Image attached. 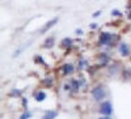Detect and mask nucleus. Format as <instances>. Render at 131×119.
<instances>
[{"label":"nucleus","instance_id":"2eb2a0df","mask_svg":"<svg viewBox=\"0 0 131 119\" xmlns=\"http://www.w3.org/2000/svg\"><path fill=\"white\" fill-rule=\"evenodd\" d=\"M100 119H112V118H110V115H104V116H101Z\"/></svg>","mask_w":131,"mask_h":119},{"label":"nucleus","instance_id":"20e7f679","mask_svg":"<svg viewBox=\"0 0 131 119\" xmlns=\"http://www.w3.org/2000/svg\"><path fill=\"white\" fill-rule=\"evenodd\" d=\"M118 50H119V54H121L122 56H125V58H127V56L130 55V52H131L128 45H127V43H123V42H122V43H119Z\"/></svg>","mask_w":131,"mask_h":119},{"label":"nucleus","instance_id":"4468645a","mask_svg":"<svg viewBox=\"0 0 131 119\" xmlns=\"http://www.w3.org/2000/svg\"><path fill=\"white\" fill-rule=\"evenodd\" d=\"M75 33H76V34H83V30H81V29H76Z\"/></svg>","mask_w":131,"mask_h":119},{"label":"nucleus","instance_id":"0eeeda50","mask_svg":"<svg viewBox=\"0 0 131 119\" xmlns=\"http://www.w3.org/2000/svg\"><path fill=\"white\" fill-rule=\"evenodd\" d=\"M73 66H72V64H63V66H62V72H63V75H71L72 72H73Z\"/></svg>","mask_w":131,"mask_h":119},{"label":"nucleus","instance_id":"dca6fc26","mask_svg":"<svg viewBox=\"0 0 131 119\" xmlns=\"http://www.w3.org/2000/svg\"><path fill=\"white\" fill-rule=\"evenodd\" d=\"M70 88H71V85H70V84H68V85H67V84L64 85V89H66V90H70Z\"/></svg>","mask_w":131,"mask_h":119},{"label":"nucleus","instance_id":"9b49d317","mask_svg":"<svg viewBox=\"0 0 131 119\" xmlns=\"http://www.w3.org/2000/svg\"><path fill=\"white\" fill-rule=\"evenodd\" d=\"M112 15L114 17H122V12H121V10H118V9H113L112 10Z\"/></svg>","mask_w":131,"mask_h":119},{"label":"nucleus","instance_id":"1a4fd4ad","mask_svg":"<svg viewBox=\"0 0 131 119\" xmlns=\"http://www.w3.org/2000/svg\"><path fill=\"white\" fill-rule=\"evenodd\" d=\"M60 46L64 47V49H68L72 46V39L71 38H63L62 42H60Z\"/></svg>","mask_w":131,"mask_h":119},{"label":"nucleus","instance_id":"6e6552de","mask_svg":"<svg viewBox=\"0 0 131 119\" xmlns=\"http://www.w3.org/2000/svg\"><path fill=\"white\" fill-rule=\"evenodd\" d=\"M57 116H58V113H57V111H51V110H49V111L45 113V115L42 116V119H55Z\"/></svg>","mask_w":131,"mask_h":119},{"label":"nucleus","instance_id":"9d476101","mask_svg":"<svg viewBox=\"0 0 131 119\" xmlns=\"http://www.w3.org/2000/svg\"><path fill=\"white\" fill-rule=\"evenodd\" d=\"M45 98H46V93H45V92H37L36 96H34V100H36L37 102L45 101Z\"/></svg>","mask_w":131,"mask_h":119},{"label":"nucleus","instance_id":"f257e3e1","mask_svg":"<svg viewBox=\"0 0 131 119\" xmlns=\"http://www.w3.org/2000/svg\"><path fill=\"white\" fill-rule=\"evenodd\" d=\"M105 96H106V90L102 85H97L92 89V97L96 101H101L102 98H105Z\"/></svg>","mask_w":131,"mask_h":119},{"label":"nucleus","instance_id":"f3484780","mask_svg":"<svg viewBox=\"0 0 131 119\" xmlns=\"http://www.w3.org/2000/svg\"><path fill=\"white\" fill-rule=\"evenodd\" d=\"M91 28H92V29H97V24H94V22L91 24Z\"/></svg>","mask_w":131,"mask_h":119},{"label":"nucleus","instance_id":"a211bd4d","mask_svg":"<svg viewBox=\"0 0 131 119\" xmlns=\"http://www.w3.org/2000/svg\"><path fill=\"white\" fill-rule=\"evenodd\" d=\"M127 17H128V20H131V10H130V13H128V16H127Z\"/></svg>","mask_w":131,"mask_h":119},{"label":"nucleus","instance_id":"7ed1b4c3","mask_svg":"<svg viewBox=\"0 0 131 119\" xmlns=\"http://www.w3.org/2000/svg\"><path fill=\"white\" fill-rule=\"evenodd\" d=\"M113 39H114V35L109 34V33H101V35H100V43L101 45H105V46L110 45L113 42Z\"/></svg>","mask_w":131,"mask_h":119},{"label":"nucleus","instance_id":"423d86ee","mask_svg":"<svg viewBox=\"0 0 131 119\" xmlns=\"http://www.w3.org/2000/svg\"><path fill=\"white\" fill-rule=\"evenodd\" d=\"M54 46H55V38L54 37H47L45 42H43V47L45 49H52Z\"/></svg>","mask_w":131,"mask_h":119},{"label":"nucleus","instance_id":"f8f14e48","mask_svg":"<svg viewBox=\"0 0 131 119\" xmlns=\"http://www.w3.org/2000/svg\"><path fill=\"white\" fill-rule=\"evenodd\" d=\"M28 118H30V113H24L20 119H28Z\"/></svg>","mask_w":131,"mask_h":119},{"label":"nucleus","instance_id":"ddd939ff","mask_svg":"<svg viewBox=\"0 0 131 119\" xmlns=\"http://www.w3.org/2000/svg\"><path fill=\"white\" fill-rule=\"evenodd\" d=\"M100 15H101V10H96V12L92 15V17H93V18H97V17L100 16Z\"/></svg>","mask_w":131,"mask_h":119},{"label":"nucleus","instance_id":"39448f33","mask_svg":"<svg viewBox=\"0 0 131 119\" xmlns=\"http://www.w3.org/2000/svg\"><path fill=\"white\" fill-rule=\"evenodd\" d=\"M57 22H58V17H54V18H51V20L49 21L47 24H45V26H43V28L41 29V31H39V33H41V34H45L46 31H47V30H50V29H51L54 25H55Z\"/></svg>","mask_w":131,"mask_h":119},{"label":"nucleus","instance_id":"f03ea898","mask_svg":"<svg viewBox=\"0 0 131 119\" xmlns=\"http://www.w3.org/2000/svg\"><path fill=\"white\" fill-rule=\"evenodd\" d=\"M100 113L102 115H110L113 113V106L109 101H105L100 105Z\"/></svg>","mask_w":131,"mask_h":119}]
</instances>
